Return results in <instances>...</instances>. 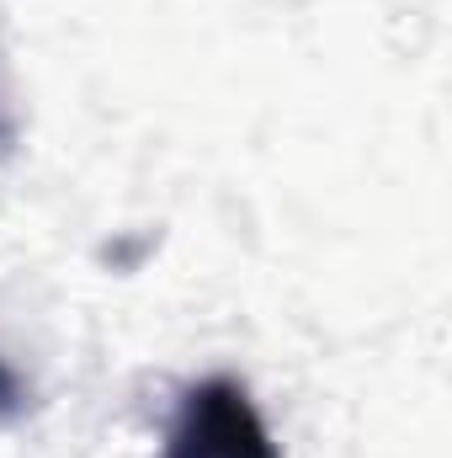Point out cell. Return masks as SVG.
<instances>
[{"mask_svg":"<svg viewBox=\"0 0 452 458\" xmlns=\"http://www.w3.org/2000/svg\"><path fill=\"white\" fill-rule=\"evenodd\" d=\"M5 144H11V117H5V107H0V155H5Z\"/></svg>","mask_w":452,"mask_h":458,"instance_id":"3","label":"cell"},{"mask_svg":"<svg viewBox=\"0 0 452 458\" xmlns=\"http://www.w3.org/2000/svg\"><path fill=\"white\" fill-rule=\"evenodd\" d=\"M32 416V378L0 352V427H16Z\"/></svg>","mask_w":452,"mask_h":458,"instance_id":"2","label":"cell"},{"mask_svg":"<svg viewBox=\"0 0 452 458\" xmlns=\"http://www.w3.org/2000/svg\"><path fill=\"white\" fill-rule=\"evenodd\" d=\"M160 458H282L261 405L229 373H208L181 389Z\"/></svg>","mask_w":452,"mask_h":458,"instance_id":"1","label":"cell"}]
</instances>
